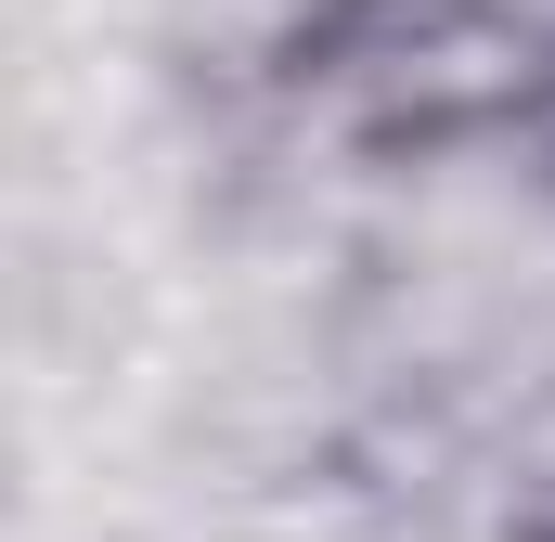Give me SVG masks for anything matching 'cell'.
Masks as SVG:
<instances>
[{
	"label": "cell",
	"mask_w": 555,
	"mask_h": 542,
	"mask_svg": "<svg viewBox=\"0 0 555 542\" xmlns=\"http://www.w3.org/2000/svg\"><path fill=\"white\" fill-rule=\"evenodd\" d=\"M543 52L491 0H336L297 39V91L362 142H452L530 104Z\"/></svg>",
	"instance_id": "obj_1"
}]
</instances>
